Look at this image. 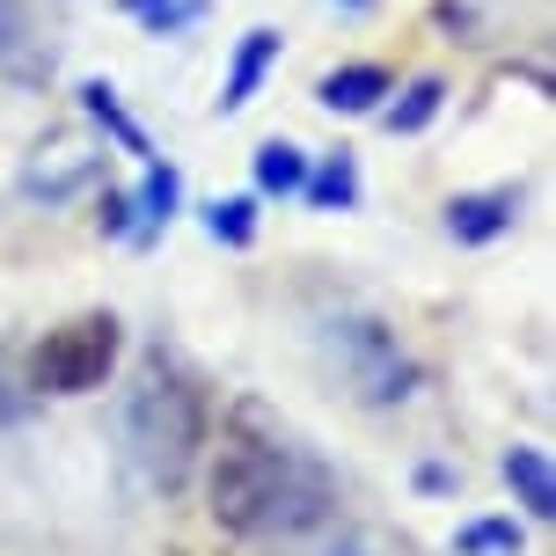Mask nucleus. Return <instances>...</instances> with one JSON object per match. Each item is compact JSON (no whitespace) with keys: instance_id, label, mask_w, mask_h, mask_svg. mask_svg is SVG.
Segmentation results:
<instances>
[{"instance_id":"18","label":"nucleus","mask_w":556,"mask_h":556,"mask_svg":"<svg viewBox=\"0 0 556 556\" xmlns=\"http://www.w3.org/2000/svg\"><path fill=\"white\" fill-rule=\"evenodd\" d=\"M454 556H520V520H462Z\"/></svg>"},{"instance_id":"12","label":"nucleus","mask_w":556,"mask_h":556,"mask_svg":"<svg viewBox=\"0 0 556 556\" xmlns=\"http://www.w3.org/2000/svg\"><path fill=\"white\" fill-rule=\"evenodd\" d=\"M440 111H446V81H440V74H417V81H403V88H395V96H389V103H381L374 117L389 125V139H417V132H425V125H432Z\"/></svg>"},{"instance_id":"6","label":"nucleus","mask_w":556,"mask_h":556,"mask_svg":"<svg viewBox=\"0 0 556 556\" xmlns=\"http://www.w3.org/2000/svg\"><path fill=\"white\" fill-rule=\"evenodd\" d=\"M520 184H491V191H454L446 198V235L462 242V250H491L505 242L513 227H520Z\"/></svg>"},{"instance_id":"13","label":"nucleus","mask_w":556,"mask_h":556,"mask_svg":"<svg viewBox=\"0 0 556 556\" xmlns=\"http://www.w3.org/2000/svg\"><path fill=\"white\" fill-rule=\"evenodd\" d=\"M505 491L528 505V520H556V469L542 446H513L505 454Z\"/></svg>"},{"instance_id":"17","label":"nucleus","mask_w":556,"mask_h":556,"mask_svg":"<svg viewBox=\"0 0 556 556\" xmlns=\"http://www.w3.org/2000/svg\"><path fill=\"white\" fill-rule=\"evenodd\" d=\"M205 235L220 250H250L256 242V198H213L205 205Z\"/></svg>"},{"instance_id":"20","label":"nucleus","mask_w":556,"mask_h":556,"mask_svg":"<svg viewBox=\"0 0 556 556\" xmlns=\"http://www.w3.org/2000/svg\"><path fill=\"white\" fill-rule=\"evenodd\" d=\"M417 491H425V498H446V491H454V469H446V462H417Z\"/></svg>"},{"instance_id":"4","label":"nucleus","mask_w":556,"mask_h":556,"mask_svg":"<svg viewBox=\"0 0 556 556\" xmlns=\"http://www.w3.org/2000/svg\"><path fill=\"white\" fill-rule=\"evenodd\" d=\"M117 352H125L117 315H74V323L45 330L29 374H37V389H45V395H96L103 381H111Z\"/></svg>"},{"instance_id":"14","label":"nucleus","mask_w":556,"mask_h":556,"mask_svg":"<svg viewBox=\"0 0 556 556\" xmlns=\"http://www.w3.org/2000/svg\"><path fill=\"white\" fill-rule=\"evenodd\" d=\"M250 198H301L307 184V147H293V139H264L250 154Z\"/></svg>"},{"instance_id":"5","label":"nucleus","mask_w":556,"mask_h":556,"mask_svg":"<svg viewBox=\"0 0 556 556\" xmlns=\"http://www.w3.org/2000/svg\"><path fill=\"white\" fill-rule=\"evenodd\" d=\"M103 168H111V147L96 132H45L23 154V168H15V198H29V205H66V198L96 191Z\"/></svg>"},{"instance_id":"19","label":"nucleus","mask_w":556,"mask_h":556,"mask_svg":"<svg viewBox=\"0 0 556 556\" xmlns=\"http://www.w3.org/2000/svg\"><path fill=\"white\" fill-rule=\"evenodd\" d=\"M96 227H103L111 242H132V198H125V191H103V213H96Z\"/></svg>"},{"instance_id":"21","label":"nucleus","mask_w":556,"mask_h":556,"mask_svg":"<svg viewBox=\"0 0 556 556\" xmlns=\"http://www.w3.org/2000/svg\"><path fill=\"white\" fill-rule=\"evenodd\" d=\"M330 8H344V15H366V8H374V0H330Z\"/></svg>"},{"instance_id":"2","label":"nucleus","mask_w":556,"mask_h":556,"mask_svg":"<svg viewBox=\"0 0 556 556\" xmlns=\"http://www.w3.org/2000/svg\"><path fill=\"white\" fill-rule=\"evenodd\" d=\"M205 454V389L184 366L154 359L125 395V469L139 491H184V476Z\"/></svg>"},{"instance_id":"10","label":"nucleus","mask_w":556,"mask_h":556,"mask_svg":"<svg viewBox=\"0 0 556 556\" xmlns=\"http://www.w3.org/2000/svg\"><path fill=\"white\" fill-rule=\"evenodd\" d=\"M301 198L315 205V213H359V198H366V184H359V154H352V147L307 154V184H301Z\"/></svg>"},{"instance_id":"15","label":"nucleus","mask_w":556,"mask_h":556,"mask_svg":"<svg viewBox=\"0 0 556 556\" xmlns=\"http://www.w3.org/2000/svg\"><path fill=\"white\" fill-rule=\"evenodd\" d=\"M0 74H15V81H45L52 74V52H37V37H29L15 0H0Z\"/></svg>"},{"instance_id":"8","label":"nucleus","mask_w":556,"mask_h":556,"mask_svg":"<svg viewBox=\"0 0 556 556\" xmlns=\"http://www.w3.org/2000/svg\"><path fill=\"white\" fill-rule=\"evenodd\" d=\"M389 96H395V74L381 59H352V66H330V74L315 81V103L330 117H374Z\"/></svg>"},{"instance_id":"1","label":"nucleus","mask_w":556,"mask_h":556,"mask_svg":"<svg viewBox=\"0 0 556 556\" xmlns=\"http://www.w3.org/2000/svg\"><path fill=\"white\" fill-rule=\"evenodd\" d=\"M330 513V469L286 440V425L264 403H235L220 454H213V520L227 534H250V542H293V534H315Z\"/></svg>"},{"instance_id":"11","label":"nucleus","mask_w":556,"mask_h":556,"mask_svg":"<svg viewBox=\"0 0 556 556\" xmlns=\"http://www.w3.org/2000/svg\"><path fill=\"white\" fill-rule=\"evenodd\" d=\"M81 111L96 117V139H103V147H125V154H139V162H154V139L139 132V117L117 103L111 81H81Z\"/></svg>"},{"instance_id":"3","label":"nucleus","mask_w":556,"mask_h":556,"mask_svg":"<svg viewBox=\"0 0 556 556\" xmlns=\"http://www.w3.org/2000/svg\"><path fill=\"white\" fill-rule=\"evenodd\" d=\"M315 344L337 366V381L352 389V403H366V410H395L417 389V359L395 344V330L381 315H330L315 330Z\"/></svg>"},{"instance_id":"9","label":"nucleus","mask_w":556,"mask_h":556,"mask_svg":"<svg viewBox=\"0 0 556 556\" xmlns=\"http://www.w3.org/2000/svg\"><path fill=\"white\" fill-rule=\"evenodd\" d=\"M132 198V242L147 250V242H162V227L184 213V168L176 162H147V176H139V191H125Z\"/></svg>"},{"instance_id":"22","label":"nucleus","mask_w":556,"mask_h":556,"mask_svg":"<svg viewBox=\"0 0 556 556\" xmlns=\"http://www.w3.org/2000/svg\"><path fill=\"white\" fill-rule=\"evenodd\" d=\"M337 556H359V542H344V549H337Z\"/></svg>"},{"instance_id":"7","label":"nucleus","mask_w":556,"mask_h":556,"mask_svg":"<svg viewBox=\"0 0 556 556\" xmlns=\"http://www.w3.org/2000/svg\"><path fill=\"white\" fill-rule=\"evenodd\" d=\"M278 52H286V37H278V29H264V23L242 29V45H235V59H227V74H220V96H213V111H220V117L250 111V103H256V88L271 81Z\"/></svg>"},{"instance_id":"16","label":"nucleus","mask_w":556,"mask_h":556,"mask_svg":"<svg viewBox=\"0 0 556 556\" xmlns=\"http://www.w3.org/2000/svg\"><path fill=\"white\" fill-rule=\"evenodd\" d=\"M117 8H125L147 37H184V29H191L213 0H117Z\"/></svg>"}]
</instances>
